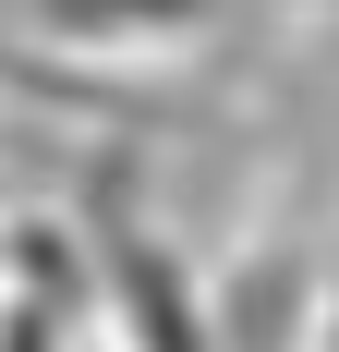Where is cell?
<instances>
[{
	"label": "cell",
	"instance_id": "6da1fadb",
	"mask_svg": "<svg viewBox=\"0 0 339 352\" xmlns=\"http://www.w3.org/2000/svg\"><path fill=\"white\" fill-rule=\"evenodd\" d=\"M25 12L73 49H158V36H194L218 0H25Z\"/></svg>",
	"mask_w": 339,
	"mask_h": 352
},
{
	"label": "cell",
	"instance_id": "7a4b0ae2",
	"mask_svg": "<svg viewBox=\"0 0 339 352\" xmlns=\"http://www.w3.org/2000/svg\"><path fill=\"white\" fill-rule=\"evenodd\" d=\"M0 352H61V304H36L25 280L0 292Z\"/></svg>",
	"mask_w": 339,
	"mask_h": 352
}]
</instances>
